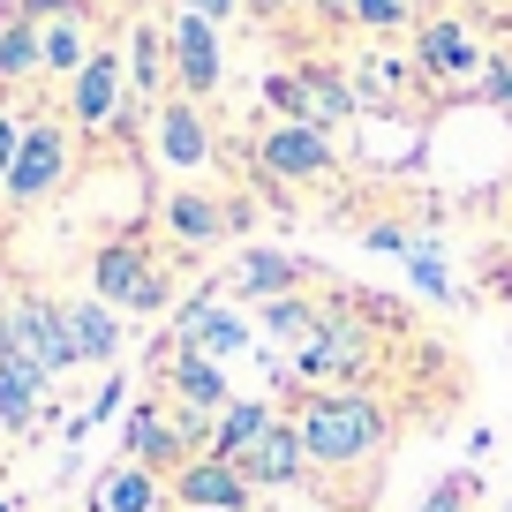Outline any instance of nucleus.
<instances>
[{"mask_svg":"<svg viewBox=\"0 0 512 512\" xmlns=\"http://www.w3.org/2000/svg\"><path fill=\"white\" fill-rule=\"evenodd\" d=\"M204 445H211V422L181 415L174 400H128V415H121V452H128L136 467H151V475H181Z\"/></svg>","mask_w":512,"mask_h":512,"instance_id":"7ed1b4c3","label":"nucleus"},{"mask_svg":"<svg viewBox=\"0 0 512 512\" xmlns=\"http://www.w3.org/2000/svg\"><path fill=\"white\" fill-rule=\"evenodd\" d=\"M181 8H189V16H211V23H226L241 8V0H181Z\"/></svg>","mask_w":512,"mask_h":512,"instance_id":"473e14b6","label":"nucleus"},{"mask_svg":"<svg viewBox=\"0 0 512 512\" xmlns=\"http://www.w3.org/2000/svg\"><path fill=\"white\" fill-rule=\"evenodd\" d=\"M31 76H46L38 23L31 16H8V23H0V83H31Z\"/></svg>","mask_w":512,"mask_h":512,"instance_id":"5701e85b","label":"nucleus"},{"mask_svg":"<svg viewBox=\"0 0 512 512\" xmlns=\"http://www.w3.org/2000/svg\"><path fill=\"white\" fill-rule=\"evenodd\" d=\"M121 113H128V61L98 46L91 61L68 76V121H76L83 136H98V128H113Z\"/></svg>","mask_w":512,"mask_h":512,"instance_id":"1a4fd4ad","label":"nucleus"},{"mask_svg":"<svg viewBox=\"0 0 512 512\" xmlns=\"http://www.w3.org/2000/svg\"><path fill=\"white\" fill-rule=\"evenodd\" d=\"M482 61H490V53H475V38H467V23H452V16L422 23V68H430V76L460 83V76H475Z\"/></svg>","mask_w":512,"mask_h":512,"instance_id":"6ab92c4d","label":"nucleus"},{"mask_svg":"<svg viewBox=\"0 0 512 512\" xmlns=\"http://www.w3.org/2000/svg\"><path fill=\"white\" fill-rule=\"evenodd\" d=\"M332 166H339L332 128H309V121H272L264 136H256V174H264V181H287V189H302V181H324Z\"/></svg>","mask_w":512,"mask_h":512,"instance_id":"423d86ee","label":"nucleus"},{"mask_svg":"<svg viewBox=\"0 0 512 512\" xmlns=\"http://www.w3.org/2000/svg\"><path fill=\"white\" fill-rule=\"evenodd\" d=\"M61 324H68V354H76V369H113L121 362V317H113L98 294H76V302H61Z\"/></svg>","mask_w":512,"mask_h":512,"instance_id":"4468645a","label":"nucleus"},{"mask_svg":"<svg viewBox=\"0 0 512 512\" xmlns=\"http://www.w3.org/2000/svg\"><path fill=\"white\" fill-rule=\"evenodd\" d=\"M166 384H174V407L196 422H219L226 407H234V392H226V369L211 362V354H181L166 347Z\"/></svg>","mask_w":512,"mask_h":512,"instance_id":"2eb2a0df","label":"nucleus"},{"mask_svg":"<svg viewBox=\"0 0 512 512\" xmlns=\"http://www.w3.org/2000/svg\"><path fill=\"white\" fill-rule=\"evenodd\" d=\"M369 249H384V256H415V234H400V226H369Z\"/></svg>","mask_w":512,"mask_h":512,"instance_id":"7c9ffc66","label":"nucleus"},{"mask_svg":"<svg viewBox=\"0 0 512 512\" xmlns=\"http://www.w3.org/2000/svg\"><path fill=\"white\" fill-rule=\"evenodd\" d=\"M407 279H415L422 294H437V302H460V287H452V272H445V256L422 249V241H415V256H407Z\"/></svg>","mask_w":512,"mask_h":512,"instance_id":"bb28decb","label":"nucleus"},{"mask_svg":"<svg viewBox=\"0 0 512 512\" xmlns=\"http://www.w3.org/2000/svg\"><path fill=\"white\" fill-rule=\"evenodd\" d=\"M264 8H317V0H264Z\"/></svg>","mask_w":512,"mask_h":512,"instance_id":"f704fd0d","label":"nucleus"},{"mask_svg":"<svg viewBox=\"0 0 512 512\" xmlns=\"http://www.w3.org/2000/svg\"><path fill=\"white\" fill-rule=\"evenodd\" d=\"M324 324L317 302H302V294H279V302H264V317H256V339H294V347H309Z\"/></svg>","mask_w":512,"mask_h":512,"instance_id":"b1692460","label":"nucleus"},{"mask_svg":"<svg viewBox=\"0 0 512 512\" xmlns=\"http://www.w3.org/2000/svg\"><path fill=\"white\" fill-rule=\"evenodd\" d=\"M174 339L181 354H211V362H226V354H241L256 339V324L241 317L234 302H226V294H189V302L174 309Z\"/></svg>","mask_w":512,"mask_h":512,"instance_id":"0eeeda50","label":"nucleus"},{"mask_svg":"<svg viewBox=\"0 0 512 512\" xmlns=\"http://www.w3.org/2000/svg\"><path fill=\"white\" fill-rule=\"evenodd\" d=\"M302 264H294L287 249H241V264H234V279H226V302H279V294H294L302 287Z\"/></svg>","mask_w":512,"mask_h":512,"instance_id":"f3484780","label":"nucleus"},{"mask_svg":"<svg viewBox=\"0 0 512 512\" xmlns=\"http://www.w3.org/2000/svg\"><path fill=\"white\" fill-rule=\"evenodd\" d=\"M166 61H174L181 98H196V106H204V98L219 91V76H226L219 23H211V16H189V8H181V16H174V31H166Z\"/></svg>","mask_w":512,"mask_h":512,"instance_id":"6e6552de","label":"nucleus"},{"mask_svg":"<svg viewBox=\"0 0 512 512\" xmlns=\"http://www.w3.org/2000/svg\"><path fill=\"white\" fill-rule=\"evenodd\" d=\"M151 136H159V166H166V174H204L211 151H219V136H211V121H204L196 98H159Z\"/></svg>","mask_w":512,"mask_h":512,"instance_id":"9b49d317","label":"nucleus"},{"mask_svg":"<svg viewBox=\"0 0 512 512\" xmlns=\"http://www.w3.org/2000/svg\"><path fill=\"white\" fill-rule=\"evenodd\" d=\"M46 392H53L46 369H31L16 347H0V430H31L46 415Z\"/></svg>","mask_w":512,"mask_h":512,"instance_id":"a211bd4d","label":"nucleus"},{"mask_svg":"<svg viewBox=\"0 0 512 512\" xmlns=\"http://www.w3.org/2000/svg\"><path fill=\"white\" fill-rule=\"evenodd\" d=\"M91 294L113 309V317H174L181 309V287H174V272H166L159 256L144 249L136 234H121V241H98L91 249Z\"/></svg>","mask_w":512,"mask_h":512,"instance_id":"f03ea898","label":"nucleus"},{"mask_svg":"<svg viewBox=\"0 0 512 512\" xmlns=\"http://www.w3.org/2000/svg\"><path fill=\"white\" fill-rule=\"evenodd\" d=\"M128 400H136V392H128V377H121V369H106V384H98V400L83 407V415H68V437L98 430V422H113V415H128Z\"/></svg>","mask_w":512,"mask_h":512,"instance_id":"393cba45","label":"nucleus"},{"mask_svg":"<svg viewBox=\"0 0 512 512\" xmlns=\"http://www.w3.org/2000/svg\"><path fill=\"white\" fill-rule=\"evenodd\" d=\"M347 16L362 23V31H400V23L415 16V0H347Z\"/></svg>","mask_w":512,"mask_h":512,"instance_id":"c85d7f7f","label":"nucleus"},{"mask_svg":"<svg viewBox=\"0 0 512 512\" xmlns=\"http://www.w3.org/2000/svg\"><path fill=\"white\" fill-rule=\"evenodd\" d=\"M16 144H23V121L0 106V181H8V166H16Z\"/></svg>","mask_w":512,"mask_h":512,"instance_id":"2f4dec72","label":"nucleus"},{"mask_svg":"<svg viewBox=\"0 0 512 512\" xmlns=\"http://www.w3.org/2000/svg\"><path fill=\"white\" fill-rule=\"evenodd\" d=\"M369 362H377V339H369L362 324H347V317H324L317 339L294 347V369L317 377V384H339V377H354V369H369Z\"/></svg>","mask_w":512,"mask_h":512,"instance_id":"ddd939ff","label":"nucleus"},{"mask_svg":"<svg viewBox=\"0 0 512 512\" xmlns=\"http://www.w3.org/2000/svg\"><path fill=\"white\" fill-rule=\"evenodd\" d=\"M0 347H16L31 369L46 377H68L76 354H68V324H61V302L53 294H8L0 302Z\"/></svg>","mask_w":512,"mask_h":512,"instance_id":"39448f33","label":"nucleus"},{"mask_svg":"<svg viewBox=\"0 0 512 512\" xmlns=\"http://www.w3.org/2000/svg\"><path fill=\"white\" fill-rule=\"evenodd\" d=\"M482 98H490V106H505V113H512V46H505V53H490V61H482Z\"/></svg>","mask_w":512,"mask_h":512,"instance_id":"c756f323","label":"nucleus"},{"mask_svg":"<svg viewBox=\"0 0 512 512\" xmlns=\"http://www.w3.org/2000/svg\"><path fill=\"white\" fill-rule=\"evenodd\" d=\"M128 106H151V98H159V83L174 76V61H166V31L159 23H136V31H128Z\"/></svg>","mask_w":512,"mask_h":512,"instance_id":"aec40b11","label":"nucleus"},{"mask_svg":"<svg viewBox=\"0 0 512 512\" xmlns=\"http://www.w3.org/2000/svg\"><path fill=\"white\" fill-rule=\"evenodd\" d=\"M317 16H347V0H317Z\"/></svg>","mask_w":512,"mask_h":512,"instance_id":"72a5a7b5","label":"nucleus"},{"mask_svg":"<svg viewBox=\"0 0 512 512\" xmlns=\"http://www.w3.org/2000/svg\"><path fill=\"white\" fill-rule=\"evenodd\" d=\"M272 422H279L272 400H234L219 422H211V445H204V452H211V460H241V452H249L256 437L272 430Z\"/></svg>","mask_w":512,"mask_h":512,"instance_id":"4be33fe9","label":"nucleus"},{"mask_svg":"<svg viewBox=\"0 0 512 512\" xmlns=\"http://www.w3.org/2000/svg\"><path fill=\"white\" fill-rule=\"evenodd\" d=\"M234 467L249 475V490H256V497H272V490H302V482L317 475V460H309V445H302V430H294V415H279V422L256 437V445L241 452Z\"/></svg>","mask_w":512,"mask_h":512,"instance_id":"9d476101","label":"nucleus"},{"mask_svg":"<svg viewBox=\"0 0 512 512\" xmlns=\"http://www.w3.org/2000/svg\"><path fill=\"white\" fill-rule=\"evenodd\" d=\"M68 174H76V136H68V121L31 113V121H23V144H16V166H8V181H0V196H8L16 211H31V204H46Z\"/></svg>","mask_w":512,"mask_h":512,"instance_id":"20e7f679","label":"nucleus"},{"mask_svg":"<svg viewBox=\"0 0 512 512\" xmlns=\"http://www.w3.org/2000/svg\"><path fill=\"white\" fill-rule=\"evenodd\" d=\"M294 430H302L317 475H339V467H362L369 452L392 445V407L362 384H317L294 400Z\"/></svg>","mask_w":512,"mask_h":512,"instance_id":"f257e3e1","label":"nucleus"},{"mask_svg":"<svg viewBox=\"0 0 512 512\" xmlns=\"http://www.w3.org/2000/svg\"><path fill=\"white\" fill-rule=\"evenodd\" d=\"M166 497H174L181 512H256L249 475H241L234 460H211V452H196V460L166 482Z\"/></svg>","mask_w":512,"mask_h":512,"instance_id":"f8f14e48","label":"nucleus"},{"mask_svg":"<svg viewBox=\"0 0 512 512\" xmlns=\"http://www.w3.org/2000/svg\"><path fill=\"white\" fill-rule=\"evenodd\" d=\"M475 490H482V475H475V467H460V475H445L415 512H467V505H475Z\"/></svg>","mask_w":512,"mask_h":512,"instance_id":"cd10ccee","label":"nucleus"},{"mask_svg":"<svg viewBox=\"0 0 512 512\" xmlns=\"http://www.w3.org/2000/svg\"><path fill=\"white\" fill-rule=\"evenodd\" d=\"M234 226H241V204H219V196H204V189L166 196V234H174L181 249H219Z\"/></svg>","mask_w":512,"mask_h":512,"instance_id":"dca6fc26","label":"nucleus"},{"mask_svg":"<svg viewBox=\"0 0 512 512\" xmlns=\"http://www.w3.org/2000/svg\"><path fill=\"white\" fill-rule=\"evenodd\" d=\"M91 505H98V512H166V475H151V467L121 460L106 482H98Z\"/></svg>","mask_w":512,"mask_h":512,"instance_id":"412c9836","label":"nucleus"},{"mask_svg":"<svg viewBox=\"0 0 512 512\" xmlns=\"http://www.w3.org/2000/svg\"><path fill=\"white\" fill-rule=\"evenodd\" d=\"M0 512H8V497H0Z\"/></svg>","mask_w":512,"mask_h":512,"instance_id":"c9c22d12","label":"nucleus"},{"mask_svg":"<svg viewBox=\"0 0 512 512\" xmlns=\"http://www.w3.org/2000/svg\"><path fill=\"white\" fill-rule=\"evenodd\" d=\"M264 106H272L279 121H309V91H302V68H279V76H264Z\"/></svg>","mask_w":512,"mask_h":512,"instance_id":"a878e982","label":"nucleus"}]
</instances>
